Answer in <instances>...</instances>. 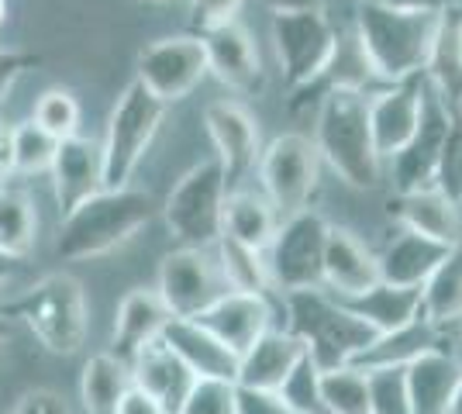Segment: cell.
Segmentation results:
<instances>
[{"mask_svg":"<svg viewBox=\"0 0 462 414\" xmlns=\"http://www.w3.org/2000/svg\"><path fill=\"white\" fill-rule=\"evenodd\" d=\"M155 215H159V204L149 190L104 187L69 215H62V225L56 232V256L66 262L107 256L125 242H132Z\"/></svg>","mask_w":462,"mask_h":414,"instance_id":"cell-1","label":"cell"},{"mask_svg":"<svg viewBox=\"0 0 462 414\" xmlns=\"http://www.w3.org/2000/svg\"><path fill=\"white\" fill-rule=\"evenodd\" d=\"M439 24L442 14L397 11L380 0H363L356 14V39L363 45L373 77L383 83H401L428 69Z\"/></svg>","mask_w":462,"mask_h":414,"instance_id":"cell-2","label":"cell"},{"mask_svg":"<svg viewBox=\"0 0 462 414\" xmlns=\"http://www.w3.org/2000/svg\"><path fill=\"white\" fill-rule=\"evenodd\" d=\"M369 97L359 90H328L314 124L318 156L356 190H373L383 179V159L369 132Z\"/></svg>","mask_w":462,"mask_h":414,"instance_id":"cell-3","label":"cell"},{"mask_svg":"<svg viewBox=\"0 0 462 414\" xmlns=\"http://www.w3.org/2000/svg\"><path fill=\"white\" fill-rule=\"evenodd\" d=\"M287 308V332L304 342L308 359L318 370H335L356 363L359 353L376 338L363 317L348 308L346 300L328 294L325 287H310V290H290L283 294Z\"/></svg>","mask_w":462,"mask_h":414,"instance_id":"cell-4","label":"cell"},{"mask_svg":"<svg viewBox=\"0 0 462 414\" xmlns=\"http://www.w3.org/2000/svg\"><path fill=\"white\" fill-rule=\"evenodd\" d=\"M7 311L52 355H77L90 332L87 290L66 270L35 280L24 294L7 300Z\"/></svg>","mask_w":462,"mask_h":414,"instance_id":"cell-5","label":"cell"},{"mask_svg":"<svg viewBox=\"0 0 462 414\" xmlns=\"http://www.w3.org/2000/svg\"><path fill=\"white\" fill-rule=\"evenodd\" d=\"M162 118H166V104L152 97L138 79H132L121 90V97L115 100V107L107 115L104 138H100V149H104V187L117 190V187L132 183L145 152L152 149Z\"/></svg>","mask_w":462,"mask_h":414,"instance_id":"cell-6","label":"cell"},{"mask_svg":"<svg viewBox=\"0 0 462 414\" xmlns=\"http://www.w3.org/2000/svg\"><path fill=\"white\" fill-rule=\"evenodd\" d=\"M228 198V177L217 159H204L176 179L166 204L159 207L176 245L214 249L221 238V215Z\"/></svg>","mask_w":462,"mask_h":414,"instance_id":"cell-7","label":"cell"},{"mask_svg":"<svg viewBox=\"0 0 462 414\" xmlns=\"http://www.w3.org/2000/svg\"><path fill=\"white\" fill-rule=\"evenodd\" d=\"M259 166V183H263V198L273 204V211L280 217H290L304 211L318 190L321 179V156L310 135L287 132L276 135L255 159Z\"/></svg>","mask_w":462,"mask_h":414,"instance_id":"cell-8","label":"cell"},{"mask_svg":"<svg viewBox=\"0 0 462 414\" xmlns=\"http://www.w3.org/2000/svg\"><path fill=\"white\" fill-rule=\"evenodd\" d=\"M335 39L338 32L328 21L325 7L273 14V49L290 90H308L321 83L328 60L335 52Z\"/></svg>","mask_w":462,"mask_h":414,"instance_id":"cell-9","label":"cell"},{"mask_svg":"<svg viewBox=\"0 0 462 414\" xmlns=\"http://www.w3.org/2000/svg\"><path fill=\"white\" fill-rule=\"evenodd\" d=\"M328 225L318 211H297L290 217H280V228L266 249L270 262L273 290L290 294V290H310L321 287V266H325V242Z\"/></svg>","mask_w":462,"mask_h":414,"instance_id":"cell-10","label":"cell"},{"mask_svg":"<svg viewBox=\"0 0 462 414\" xmlns=\"http://www.w3.org/2000/svg\"><path fill=\"white\" fill-rule=\"evenodd\" d=\"M228 290L214 249H187L180 245L166 253L155 276V294L162 297L173 317H197Z\"/></svg>","mask_w":462,"mask_h":414,"instance_id":"cell-11","label":"cell"},{"mask_svg":"<svg viewBox=\"0 0 462 414\" xmlns=\"http://www.w3.org/2000/svg\"><path fill=\"white\" fill-rule=\"evenodd\" d=\"M135 79L162 104L190 97L208 79V56L200 35H170L138 52Z\"/></svg>","mask_w":462,"mask_h":414,"instance_id":"cell-12","label":"cell"},{"mask_svg":"<svg viewBox=\"0 0 462 414\" xmlns=\"http://www.w3.org/2000/svg\"><path fill=\"white\" fill-rule=\"evenodd\" d=\"M448 121H452V104H448L431 83H424V107H421V121H418L414 135H411V142H407L401 152H393V156L383 162V173L390 177L393 194H407V190H418V187H431L435 162H439L445 132H448Z\"/></svg>","mask_w":462,"mask_h":414,"instance_id":"cell-13","label":"cell"},{"mask_svg":"<svg viewBox=\"0 0 462 414\" xmlns=\"http://www.w3.org/2000/svg\"><path fill=\"white\" fill-rule=\"evenodd\" d=\"M424 83H428L424 73L407 77L401 83H386V90L369 97V132L383 162L393 152H401L414 135L424 107Z\"/></svg>","mask_w":462,"mask_h":414,"instance_id":"cell-14","label":"cell"},{"mask_svg":"<svg viewBox=\"0 0 462 414\" xmlns=\"http://www.w3.org/2000/svg\"><path fill=\"white\" fill-rule=\"evenodd\" d=\"M200 45L208 56V77L225 83L235 94H252L263 87V60L252 32L238 21H228L221 28L200 32Z\"/></svg>","mask_w":462,"mask_h":414,"instance_id":"cell-15","label":"cell"},{"mask_svg":"<svg viewBox=\"0 0 462 414\" xmlns=\"http://www.w3.org/2000/svg\"><path fill=\"white\" fill-rule=\"evenodd\" d=\"M204 128L214 145V159L221 162L225 177L235 179L259 159V121L238 100H211L204 107Z\"/></svg>","mask_w":462,"mask_h":414,"instance_id":"cell-16","label":"cell"},{"mask_svg":"<svg viewBox=\"0 0 462 414\" xmlns=\"http://www.w3.org/2000/svg\"><path fill=\"white\" fill-rule=\"evenodd\" d=\"M52 194L62 215H69L83 200L104 190V149L100 138L73 135L56 145V159L49 166Z\"/></svg>","mask_w":462,"mask_h":414,"instance_id":"cell-17","label":"cell"},{"mask_svg":"<svg viewBox=\"0 0 462 414\" xmlns=\"http://www.w3.org/2000/svg\"><path fill=\"white\" fill-rule=\"evenodd\" d=\"M200 321L214 338H221L235 355H242L259 336L273 328V304L263 294H238L225 290L208 311L193 317Z\"/></svg>","mask_w":462,"mask_h":414,"instance_id":"cell-18","label":"cell"},{"mask_svg":"<svg viewBox=\"0 0 462 414\" xmlns=\"http://www.w3.org/2000/svg\"><path fill=\"white\" fill-rule=\"evenodd\" d=\"M308 359L304 342L273 325L266 336H259L245 353L238 355V387H252V391H280L290 380V373Z\"/></svg>","mask_w":462,"mask_h":414,"instance_id":"cell-19","label":"cell"},{"mask_svg":"<svg viewBox=\"0 0 462 414\" xmlns=\"http://www.w3.org/2000/svg\"><path fill=\"white\" fill-rule=\"evenodd\" d=\"M373 283H380L376 253H369L348 228H328L321 287L338 300H352V297L366 294Z\"/></svg>","mask_w":462,"mask_h":414,"instance_id":"cell-20","label":"cell"},{"mask_svg":"<svg viewBox=\"0 0 462 414\" xmlns=\"http://www.w3.org/2000/svg\"><path fill=\"white\" fill-rule=\"evenodd\" d=\"M462 363L452 349H428L404 366L411 414H448L452 394L459 387Z\"/></svg>","mask_w":462,"mask_h":414,"instance_id":"cell-21","label":"cell"},{"mask_svg":"<svg viewBox=\"0 0 462 414\" xmlns=\"http://www.w3.org/2000/svg\"><path fill=\"white\" fill-rule=\"evenodd\" d=\"M159 338L180 355V363L193 376H217V380L238 376V355L193 317H170V325L162 328Z\"/></svg>","mask_w":462,"mask_h":414,"instance_id":"cell-22","label":"cell"},{"mask_svg":"<svg viewBox=\"0 0 462 414\" xmlns=\"http://www.w3.org/2000/svg\"><path fill=\"white\" fill-rule=\"evenodd\" d=\"M170 311L162 304V297L155 294V287H135L121 297L115 311V332H111V353L121 355L125 363H132L138 349H145L149 342L162 336V328L170 325Z\"/></svg>","mask_w":462,"mask_h":414,"instance_id":"cell-23","label":"cell"},{"mask_svg":"<svg viewBox=\"0 0 462 414\" xmlns=\"http://www.w3.org/2000/svg\"><path fill=\"white\" fill-rule=\"evenodd\" d=\"M128 366H132V383L149 397H155L170 414L180 411L190 383L197 380L162 338H155L145 349H138Z\"/></svg>","mask_w":462,"mask_h":414,"instance_id":"cell-24","label":"cell"},{"mask_svg":"<svg viewBox=\"0 0 462 414\" xmlns=\"http://www.w3.org/2000/svg\"><path fill=\"white\" fill-rule=\"evenodd\" d=\"M401 228L407 232H418V235H428L435 242H442L448 249L462 245V215L459 204L439 194L435 187H418V190H407V194H397L393 207H390Z\"/></svg>","mask_w":462,"mask_h":414,"instance_id":"cell-25","label":"cell"},{"mask_svg":"<svg viewBox=\"0 0 462 414\" xmlns=\"http://www.w3.org/2000/svg\"><path fill=\"white\" fill-rule=\"evenodd\" d=\"M445 256H448V245L401 228L383 245V253L376 256V266H380V280L383 283H393V287H424V280L442 266Z\"/></svg>","mask_w":462,"mask_h":414,"instance_id":"cell-26","label":"cell"},{"mask_svg":"<svg viewBox=\"0 0 462 414\" xmlns=\"http://www.w3.org/2000/svg\"><path fill=\"white\" fill-rule=\"evenodd\" d=\"M445 336H448V328H439V325L418 317V321H411L397 332H383V336L373 338L359 353L356 366L359 370H383V366H401L404 370L407 363H414L428 349H452V345H445Z\"/></svg>","mask_w":462,"mask_h":414,"instance_id":"cell-27","label":"cell"},{"mask_svg":"<svg viewBox=\"0 0 462 414\" xmlns=\"http://www.w3.org/2000/svg\"><path fill=\"white\" fill-rule=\"evenodd\" d=\"M356 315L366 321L376 336L397 332L421 317V287H393V283H373L366 294L346 300Z\"/></svg>","mask_w":462,"mask_h":414,"instance_id":"cell-28","label":"cell"},{"mask_svg":"<svg viewBox=\"0 0 462 414\" xmlns=\"http://www.w3.org/2000/svg\"><path fill=\"white\" fill-rule=\"evenodd\" d=\"M276 228H280V215L273 211V204L263 194L235 190L225 198V215H221V235L225 238L266 253Z\"/></svg>","mask_w":462,"mask_h":414,"instance_id":"cell-29","label":"cell"},{"mask_svg":"<svg viewBox=\"0 0 462 414\" xmlns=\"http://www.w3.org/2000/svg\"><path fill=\"white\" fill-rule=\"evenodd\" d=\"M132 387V366L115 353H97L83 363L79 373V400L87 414H115L117 400Z\"/></svg>","mask_w":462,"mask_h":414,"instance_id":"cell-30","label":"cell"},{"mask_svg":"<svg viewBox=\"0 0 462 414\" xmlns=\"http://www.w3.org/2000/svg\"><path fill=\"white\" fill-rule=\"evenodd\" d=\"M421 317L456 332L462 321V245L448 249L442 266L424 280L421 287Z\"/></svg>","mask_w":462,"mask_h":414,"instance_id":"cell-31","label":"cell"},{"mask_svg":"<svg viewBox=\"0 0 462 414\" xmlns=\"http://www.w3.org/2000/svg\"><path fill=\"white\" fill-rule=\"evenodd\" d=\"M39 245V211L28 190L0 183V253L11 259H28Z\"/></svg>","mask_w":462,"mask_h":414,"instance_id":"cell-32","label":"cell"},{"mask_svg":"<svg viewBox=\"0 0 462 414\" xmlns=\"http://www.w3.org/2000/svg\"><path fill=\"white\" fill-rule=\"evenodd\" d=\"M214 256H217V266H221L228 290L270 297L273 276L263 249H252V245H242V242H231V238L221 235L214 242Z\"/></svg>","mask_w":462,"mask_h":414,"instance_id":"cell-33","label":"cell"},{"mask_svg":"<svg viewBox=\"0 0 462 414\" xmlns=\"http://www.w3.org/2000/svg\"><path fill=\"white\" fill-rule=\"evenodd\" d=\"M318 394L325 414H369V376L356 363L318 370Z\"/></svg>","mask_w":462,"mask_h":414,"instance_id":"cell-34","label":"cell"},{"mask_svg":"<svg viewBox=\"0 0 462 414\" xmlns=\"http://www.w3.org/2000/svg\"><path fill=\"white\" fill-rule=\"evenodd\" d=\"M369 79L376 77H373L366 56H363V45L356 39V32L338 35L321 83H328V90H359V94H366Z\"/></svg>","mask_w":462,"mask_h":414,"instance_id":"cell-35","label":"cell"},{"mask_svg":"<svg viewBox=\"0 0 462 414\" xmlns=\"http://www.w3.org/2000/svg\"><path fill=\"white\" fill-rule=\"evenodd\" d=\"M56 138L35 121H21L14 124V177H39L49 173L52 159H56Z\"/></svg>","mask_w":462,"mask_h":414,"instance_id":"cell-36","label":"cell"},{"mask_svg":"<svg viewBox=\"0 0 462 414\" xmlns=\"http://www.w3.org/2000/svg\"><path fill=\"white\" fill-rule=\"evenodd\" d=\"M32 121H35L39 128H45L56 142L79 135V100L73 97L69 90L52 87V90H45V94L35 100Z\"/></svg>","mask_w":462,"mask_h":414,"instance_id":"cell-37","label":"cell"},{"mask_svg":"<svg viewBox=\"0 0 462 414\" xmlns=\"http://www.w3.org/2000/svg\"><path fill=\"white\" fill-rule=\"evenodd\" d=\"M431 187H435L439 194H445L452 204L462 207V115H459V107H452V121H448L442 152H439V162H435Z\"/></svg>","mask_w":462,"mask_h":414,"instance_id":"cell-38","label":"cell"},{"mask_svg":"<svg viewBox=\"0 0 462 414\" xmlns=\"http://www.w3.org/2000/svg\"><path fill=\"white\" fill-rule=\"evenodd\" d=\"M176 414H235V380L197 376Z\"/></svg>","mask_w":462,"mask_h":414,"instance_id":"cell-39","label":"cell"},{"mask_svg":"<svg viewBox=\"0 0 462 414\" xmlns=\"http://www.w3.org/2000/svg\"><path fill=\"white\" fill-rule=\"evenodd\" d=\"M369 376V414H411L407 383L401 366L366 370Z\"/></svg>","mask_w":462,"mask_h":414,"instance_id":"cell-40","label":"cell"},{"mask_svg":"<svg viewBox=\"0 0 462 414\" xmlns=\"http://www.w3.org/2000/svg\"><path fill=\"white\" fill-rule=\"evenodd\" d=\"M276 394L283 397L297 414H325L321 394H318V366H314L310 359H304V363L290 373V380Z\"/></svg>","mask_w":462,"mask_h":414,"instance_id":"cell-41","label":"cell"},{"mask_svg":"<svg viewBox=\"0 0 462 414\" xmlns=\"http://www.w3.org/2000/svg\"><path fill=\"white\" fill-rule=\"evenodd\" d=\"M42 62L39 52H28V49H0V111L11 97L14 83H18L28 69H35Z\"/></svg>","mask_w":462,"mask_h":414,"instance_id":"cell-42","label":"cell"},{"mask_svg":"<svg viewBox=\"0 0 462 414\" xmlns=\"http://www.w3.org/2000/svg\"><path fill=\"white\" fill-rule=\"evenodd\" d=\"M235 414H297L276 391H252L235 383Z\"/></svg>","mask_w":462,"mask_h":414,"instance_id":"cell-43","label":"cell"},{"mask_svg":"<svg viewBox=\"0 0 462 414\" xmlns=\"http://www.w3.org/2000/svg\"><path fill=\"white\" fill-rule=\"evenodd\" d=\"M245 0H190V14L193 24L200 32H211V28H221L228 21H238V11H242Z\"/></svg>","mask_w":462,"mask_h":414,"instance_id":"cell-44","label":"cell"},{"mask_svg":"<svg viewBox=\"0 0 462 414\" xmlns=\"http://www.w3.org/2000/svg\"><path fill=\"white\" fill-rule=\"evenodd\" d=\"M11 414H73L69 400L52 391V387H35L28 394H21V400L14 404Z\"/></svg>","mask_w":462,"mask_h":414,"instance_id":"cell-45","label":"cell"},{"mask_svg":"<svg viewBox=\"0 0 462 414\" xmlns=\"http://www.w3.org/2000/svg\"><path fill=\"white\" fill-rule=\"evenodd\" d=\"M115 414H170L155 397H149L145 391H138L135 383L128 387V394L117 400V411Z\"/></svg>","mask_w":462,"mask_h":414,"instance_id":"cell-46","label":"cell"},{"mask_svg":"<svg viewBox=\"0 0 462 414\" xmlns=\"http://www.w3.org/2000/svg\"><path fill=\"white\" fill-rule=\"evenodd\" d=\"M14 177V124L0 121V183Z\"/></svg>","mask_w":462,"mask_h":414,"instance_id":"cell-47","label":"cell"},{"mask_svg":"<svg viewBox=\"0 0 462 414\" xmlns=\"http://www.w3.org/2000/svg\"><path fill=\"white\" fill-rule=\"evenodd\" d=\"M380 4L397 11H421V14H445L448 7H456V0H380Z\"/></svg>","mask_w":462,"mask_h":414,"instance_id":"cell-48","label":"cell"},{"mask_svg":"<svg viewBox=\"0 0 462 414\" xmlns=\"http://www.w3.org/2000/svg\"><path fill=\"white\" fill-rule=\"evenodd\" d=\"M273 14H287V11H318L325 7V0H263Z\"/></svg>","mask_w":462,"mask_h":414,"instance_id":"cell-49","label":"cell"},{"mask_svg":"<svg viewBox=\"0 0 462 414\" xmlns=\"http://www.w3.org/2000/svg\"><path fill=\"white\" fill-rule=\"evenodd\" d=\"M11 311H7V300L0 297V349H4V342H7V336H11Z\"/></svg>","mask_w":462,"mask_h":414,"instance_id":"cell-50","label":"cell"},{"mask_svg":"<svg viewBox=\"0 0 462 414\" xmlns=\"http://www.w3.org/2000/svg\"><path fill=\"white\" fill-rule=\"evenodd\" d=\"M14 262H18V259H11L7 253H0V290H4V287H7V280L14 276Z\"/></svg>","mask_w":462,"mask_h":414,"instance_id":"cell-51","label":"cell"},{"mask_svg":"<svg viewBox=\"0 0 462 414\" xmlns=\"http://www.w3.org/2000/svg\"><path fill=\"white\" fill-rule=\"evenodd\" d=\"M448 414H462V376H459V387L452 394V404H448Z\"/></svg>","mask_w":462,"mask_h":414,"instance_id":"cell-52","label":"cell"},{"mask_svg":"<svg viewBox=\"0 0 462 414\" xmlns=\"http://www.w3.org/2000/svg\"><path fill=\"white\" fill-rule=\"evenodd\" d=\"M452 349H456V355H459V363H462V321H459V328H456V345H452Z\"/></svg>","mask_w":462,"mask_h":414,"instance_id":"cell-53","label":"cell"},{"mask_svg":"<svg viewBox=\"0 0 462 414\" xmlns=\"http://www.w3.org/2000/svg\"><path fill=\"white\" fill-rule=\"evenodd\" d=\"M4 21H7V0H0V28H4Z\"/></svg>","mask_w":462,"mask_h":414,"instance_id":"cell-54","label":"cell"},{"mask_svg":"<svg viewBox=\"0 0 462 414\" xmlns=\"http://www.w3.org/2000/svg\"><path fill=\"white\" fill-rule=\"evenodd\" d=\"M142 4H170V0H142Z\"/></svg>","mask_w":462,"mask_h":414,"instance_id":"cell-55","label":"cell"},{"mask_svg":"<svg viewBox=\"0 0 462 414\" xmlns=\"http://www.w3.org/2000/svg\"><path fill=\"white\" fill-rule=\"evenodd\" d=\"M359 4H363V0H359Z\"/></svg>","mask_w":462,"mask_h":414,"instance_id":"cell-56","label":"cell"}]
</instances>
